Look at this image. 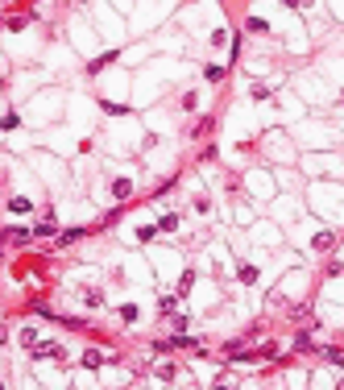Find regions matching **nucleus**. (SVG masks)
I'll use <instances>...</instances> for the list:
<instances>
[{"instance_id":"f257e3e1","label":"nucleus","mask_w":344,"mask_h":390,"mask_svg":"<svg viewBox=\"0 0 344 390\" xmlns=\"http://www.w3.org/2000/svg\"><path fill=\"white\" fill-rule=\"evenodd\" d=\"M38 357H62V349H58V345H42Z\"/></svg>"}]
</instances>
